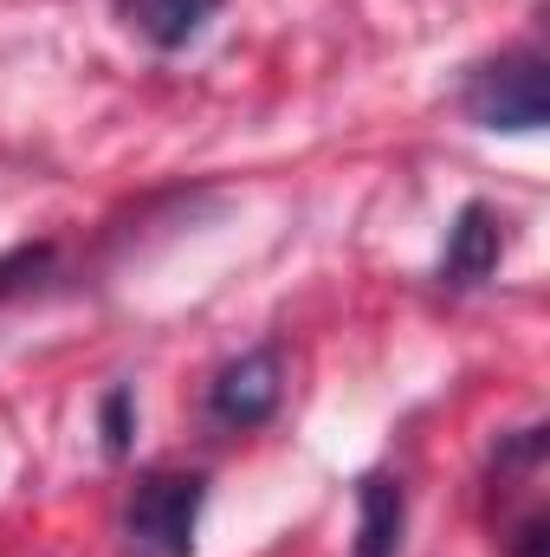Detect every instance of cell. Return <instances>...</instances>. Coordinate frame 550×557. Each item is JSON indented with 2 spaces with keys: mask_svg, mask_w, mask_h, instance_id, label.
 <instances>
[{
  "mask_svg": "<svg viewBox=\"0 0 550 557\" xmlns=\"http://www.w3.org/2000/svg\"><path fill=\"white\" fill-rule=\"evenodd\" d=\"M460 111L466 124L479 131H499V137H532L550 124V72L538 46H512L499 59H479L466 65L460 78Z\"/></svg>",
  "mask_w": 550,
  "mask_h": 557,
  "instance_id": "1",
  "label": "cell"
},
{
  "mask_svg": "<svg viewBox=\"0 0 550 557\" xmlns=\"http://www.w3.org/2000/svg\"><path fill=\"white\" fill-rule=\"evenodd\" d=\"M201 506H208L201 467H149L130 486V506H124L130 557H195Z\"/></svg>",
  "mask_w": 550,
  "mask_h": 557,
  "instance_id": "2",
  "label": "cell"
},
{
  "mask_svg": "<svg viewBox=\"0 0 550 557\" xmlns=\"http://www.w3.org/2000/svg\"><path fill=\"white\" fill-rule=\"evenodd\" d=\"M278 403H285V363H278L273 344L240 350V357L221 363L214 383H208V416H214V428H234V434L266 428V421L278 416Z\"/></svg>",
  "mask_w": 550,
  "mask_h": 557,
  "instance_id": "3",
  "label": "cell"
},
{
  "mask_svg": "<svg viewBox=\"0 0 550 557\" xmlns=\"http://www.w3.org/2000/svg\"><path fill=\"white\" fill-rule=\"evenodd\" d=\"M499 260H505V221H499V208L466 201L453 214V227H447V247H440L434 278L447 292H473V285H486V278L499 273Z\"/></svg>",
  "mask_w": 550,
  "mask_h": 557,
  "instance_id": "4",
  "label": "cell"
},
{
  "mask_svg": "<svg viewBox=\"0 0 550 557\" xmlns=\"http://www.w3.org/2000/svg\"><path fill=\"white\" fill-rule=\"evenodd\" d=\"M409 532V486L396 473L357 480V557H396Z\"/></svg>",
  "mask_w": 550,
  "mask_h": 557,
  "instance_id": "5",
  "label": "cell"
},
{
  "mask_svg": "<svg viewBox=\"0 0 550 557\" xmlns=\"http://www.w3.org/2000/svg\"><path fill=\"white\" fill-rule=\"evenodd\" d=\"M124 7V20L137 26L149 46H162V52H182L188 39H201L208 33V20L221 13V0H117Z\"/></svg>",
  "mask_w": 550,
  "mask_h": 557,
  "instance_id": "6",
  "label": "cell"
},
{
  "mask_svg": "<svg viewBox=\"0 0 550 557\" xmlns=\"http://www.w3.org/2000/svg\"><path fill=\"white\" fill-rule=\"evenodd\" d=\"M98 428H104V454L124 460V454H130V434H137V389H130V383H111V389H104Z\"/></svg>",
  "mask_w": 550,
  "mask_h": 557,
  "instance_id": "7",
  "label": "cell"
},
{
  "mask_svg": "<svg viewBox=\"0 0 550 557\" xmlns=\"http://www.w3.org/2000/svg\"><path fill=\"white\" fill-rule=\"evenodd\" d=\"M52 267H59V247H52V240H39V247H13V253L0 260V298L33 292L39 278H52Z\"/></svg>",
  "mask_w": 550,
  "mask_h": 557,
  "instance_id": "8",
  "label": "cell"
},
{
  "mask_svg": "<svg viewBox=\"0 0 550 557\" xmlns=\"http://www.w3.org/2000/svg\"><path fill=\"white\" fill-rule=\"evenodd\" d=\"M505 552L512 557H550V519L532 506L518 525H512V539H505Z\"/></svg>",
  "mask_w": 550,
  "mask_h": 557,
  "instance_id": "9",
  "label": "cell"
}]
</instances>
